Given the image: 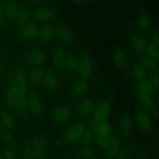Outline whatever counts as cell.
<instances>
[{"label":"cell","mask_w":159,"mask_h":159,"mask_svg":"<svg viewBox=\"0 0 159 159\" xmlns=\"http://www.w3.org/2000/svg\"><path fill=\"white\" fill-rule=\"evenodd\" d=\"M9 24L5 16L2 1L0 0V29L7 28Z\"/></svg>","instance_id":"obj_35"},{"label":"cell","mask_w":159,"mask_h":159,"mask_svg":"<svg viewBox=\"0 0 159 159\" xmlns=\"http://www.w3.org/2000/svg\"><path fill=\"white\" fill-rule=\"evenodd\" d=\"M7 51L5 49H0V83L3 80L7 70L6 58Z\"/></svg>","instance_id":"obj_30"},{"label":"cell","mask_w":159,"mask_h":159,"mask_svg":"<svg viewBox=\"0 0 159 159\" xmlns=\"http://www.w3.org/2000/svg\"><path fill=\"white\" fill-rule=\"evenodd\" d=\"M110 111L109 100L104 99L100 101L94 109L91 127L98 145L106 152L111 136L109 122Z\"/></svg>","instance_id":"obj_1"},{"label":"cell","mask_w":159,"mask_h":159,"mask_svg":"<svg viewBox=\"0 0 159 159\" xmlns=\"http://www.w3.org/2000/svg\"><path fill=\"white\" fill-rule=\"evenodd\" d=\"M61 14L58 5L50 1L47 3L35 7L31 12V20L37 23H51L55 18Z\"/></svg>","instance_id":"obj_5"},{"label":"cell","mask_w":159,"mask_h":159,"mask_svg":"<svg viewBox=\"0 0 159 159\" xmlns=\"http://www.w3.org/2000/svg\"><path fill=\"white\" fill-rule=\"evenodd\" d=\"M0 121L3 127L10 131L13 130L15 127L14 117L7 109H3L0 111Z\"/></svg>","instance_id":"obj_23"},{"label":"cell","mask_w":159,"mask_h":159,"mask_svg":"<svg viewBox=\"0 0 159 159\" xmlns=\"http://www.w3.org/2000/svg\"><path fill=\"white\" fill-rule=\"evenodd\" d=\"M22 59L26 66L41 67L45 63L47 56L45 52L41 48L27 47L25 48Z\"/></svg>","instance_id":"obj_6"},{"label":"cell","mask_w":159,"mask_h":159,"mask_svg":"<svg viewBox=\"0 0 159 159\" xmlns=\"http://www.w3.org/2000/svg\"><path fill=\"white\" fill-rule=\"evenodd\" d=\"M0 137L6 144L11 147H14L15 143L12 135L10 131L4 128L3 126L1 130Z\"/></svg>","instance_id":"obj_32"},{"label":"cell","mask_w":159,"mask_h":159,"mask_svg":"<svg viewBox=\"0 0 159 159\" xmlns=\"http://www.w3.org/2000/svg\"><path fill=\"white\" fill-rule=\"evenodd\" d=\"M132 120L130 114L128 112H124L121 115L120 120L121 132L124 136L128 135L132 126Z\"/></svg>","instance_id":"obj_27"},{"label":"cell","mask_w":159,"mask_h":159,"mask_svg":"<svg viewBox=\"0 0 159 159\" xmlns=\"http://www.w3.org/2000/svg\"><path fill=\"white\" fill-rule=\"evenodd\" d=\"M102 54L110 58L128 85L133 89L130 70L133 61V51L127 35L120 43L107 49Z\"/></svg>","instance_id":"obj_2"},{"label":"cell","mask_w":159,"mask_h":159,"mask_svg":"<svg viewBox=\"0 0 159 159\" xmlns=\"http://www.w3.org/2000/svg\"><path fill=\"white\" fill-rule=\"evenodd\" d=\"M55 35L64 43H68L72 40L73 34L71 28L60 14L52 22Z\"/></svg>","instance_id":"obj_11"},{"label":"cell","mask_w":159,"mask_h":159,"mask_svg":"<svg viewBox=\"0 0 159 159\" xmlns=\"http://www.w3.org/2000/svg\"><path fill=\"white\" fill-rule=\"evenodd\" d=\"M145 54L158 63V46L152 41L147 46Z\"/></svg>","instance_id":"obj_31"},{"label":"cell","mask_w":159,"mask_h":159,"mask_svg":"<svg viewBox=\"0 0 159 159\" xmlns=\"http://www.w3.org/2000/svg\"><path fill=\"white\" fill-rule=\"evenodd\" d=\"M89 86V83L88 81L82 78L77 79L70 87L69 94L73 99H79L85 94Z\"/></svg>","instance_id":"obj_17"},{"label":"cell","mask_w":159,"mask_h":159,"mask_svg":"<svg viewBox=\"0 0 159 159\" xmlns=\"http://www.w3.org/2000/svg\"><path fill=\"white\" fill-rule=\"evenodd\" d=\"M87 129L85 123L80 121L67 128L55 142L57 147L72 144L80 140Z\"/></svg>","instance_id":"obj_4"},{"label":"cell","mask_w":159,"mask_h":159,"mask_svg":"<svg viewBox=\"0 0 159 159\" xmlns=\"http://www.w3.org/2000/svg\"><path fill=\"white\" fill-rule=\"evenodd\" d=\"M22 156L24 158H35L34 152L30 143L26 144L24 147Z\"/></svg>","instance_id":"obj_36"},{"label":"cell","mask_w":159,"mask_h":159,"mask_svg":"<svg viewBox=\"0 0 159 159\" xmlns=\"http://www.w3.org/2000/svg\"><path fill=\"white\" fill-rule=\"evenodd\" d=\"M30 143L33 150L35 158H43L48 157L49 143L45 134L40 133L37 134Z\"/></svg>","instance_id":"obj_12"},{"label":"cell","mask_w":159,"mask_h":159,"mask_svg":"<svg viewBox=\"0 0 159 159\" xmlns=\"http://www.w3.org/2000/svg\"><path fill=\"white\" fill-rule=\"evenodd\" d=\"M41 83L43 90L48 94H54L58 91V78L55 71L51 68H48L44 70Z\"/></svg>","instance_id":"obj_13"},{"label":"cell","mask_w":159,"mask_h":159,"mask_svg":"<svg viewBox=\"0 0 159 159\" xmlns=\"http://www.w3.org/2000/svg\"><path fill=\"white\" fill-rule=\"evenodd\" d=\"M0 158H4L3 154L0 152Z\"/></svg>","instance_id":"obj_42"},{"label":"cell","mask_w":159,"mask_h":159,"mask_svg":"<svg viewBox=\"0 0 159 159\" xmlns=\"http://www.w3.org/2000/svg\"><path fill=\"white\" fill-rule=\"evenodd\" d=\"M64 49L62 46H58L53 49L52 54V61L57 72L62 74L65 70L66 57Z\"/></svg>","instance_id":"obj_16"},{"label":"cell","mask_w":159,"mask_h":159,"mask_svg":"<svg viewBox=\"0 0 159 159\" xmlns=\"http://www.w3.org/2000/svg\"><path fill=\"white\" fill-rule=\"evenodd\" d=\"M153 87L155 91H158V72H152L146 79Z\"/></svg>","instance_id":"obj_37"},{"label":"cell","mask_w":159,"mask_h":159,"mask_svg":"<svg viewBox=\"0 0 159 159\" xmlns=\"http://www.w3.org/2000/svg\"><path fill=\"white\" fill-rule=\"evenodd\" d=\"M5 16L9 23L15 21L19 8L18 0H2Z\"/></svg>","instance_id":"obj_20"},{"label":"cell","mask_w":159,"mask_h":159,"mask_svg":"<svg viewBox=\"0 0 159 159\" xmlns=\"http://www.w3.org/2000/svg\"><path fill=\"white\" fill-rule=\"evenodd\" d=\"M133 59L130 70V76L133 84L146 79L152 73L147 70L139 61L137 54L133 51Z\"/></svg>","instance_id":"obj_15"},{"label":"cell","mask_w":159,"mask_h":159,"mask_svg":"<svg viewBox=\"0 0 159 159\" xmlns=\"http://www.w3.org/2000/svg\"><path fill=\"white\" fill-rule=\"evenodd\" d=\"M4 158H15L16 156L15 153L11 150L7 149L5 150L2 153Z\"/></svg>","instance_id":"obj_39"},{"label":"cell","mask_w":159,"mask_h":159,"mask_svg":"<svg viewBox=\"0 0 159 159\" xmlns=\"http://www.w3.org/2000/svg\"><path fill=\"white\" fill-rule=\"evenodd\" d=\"M137 125L140 129L145 133L151 132L152 124L148 114L143 110L137 109L135 113Z\"/></svg>","instance_id":"obj_19"},{"label":"cell","mask_w":159,"mask_h":159,"mask_svg":"<svg viewBox=\"0 0 159 159\" xmlns=\"http://www.w3.org/2000/svg\"><path fill=\"white\" fill-rule=\"evenodd\" d=\"M119 142L117 136H111L106 151L108 157H113L116 156L119 148Z\"/></svg>","instance_id":"obj_28"},{"label":"cell","mask_w":159,"mask_h":159,"mask_svg":"<svg viewBox=\"0 0 159 159\" xmlns=\"http://www.w3.org/2000/svg\"><path fill=\"white\" fill-rule=\"evenodd\" d=\"M50 116L54 124L59 126L67 124L70 120L72 116V110L67 105L60 104L52 109Z\"/></svg>","instance_id":"obj_10"},{"label":"cell","mask_w":159,"mask_h":159,"mask_svg":"<svg viewBox=\"0 0 159 159\" xmlns=\"http://www.w3.org/2000/svg\"><path fill=\"white\" fill-rule=\"evenodd\" d=\"M78 156L83 158H90L94 157V153L92 150L87 147H82L77 150Z\"/></svg>","instance_id":"obj_34"},{"label":"cell","mask_w":159,"mask_h":159,"mask_svg":"<svg viewBox=\"0 0 159 159\" xmlns=\"http://www.w3.org/2000/svg\"><path fill=\"white\" fill-rule=\"evenodd\" d=\"M2 126L0 121V134L1 130L2 129Z\"/></svg>","instance_id":"obj_41"},{"label":"cell","mask_w":159,"mask_h":159,"mask_svg":"<svg viewBox=\"0 0 159 159\" xmlns=\"http://www.w3.org/2000/svg\"><path fill=\"white\" fill-rule=\"evenodd\" d=\"M28 109L35 117L41 118L45 114L44 109L38 92L32 87L28 96Z\"/></svg>","instance_id":"obj_14"},{"label":"cell","mask_w":159,"mask_h":159,"mask_svg":"<svg viewBox=\"0 0 159 159\" xmlns=\"http://www.w3.org/2000/svg\"><path fill=\"white\" fill-rule=\"evenodd\" d=\"M25 66L28 80L30 85L32 87L39 85L42 82L44 71L41 67Z\"/></svg>","instance_id":"obj_21"},{"label":"cell","mask_w":159,"mask_h":159,"mask_svg":"<svg viewBox=\"0 0 159 159\" xmlns=\"http://www.w3.org/2000/svg\"><path fill=\"white\" fill-rule=\"evenodd\" d=\"M132 27L134 30L151 37L153 33L158 30L157 27L155 25L145 10L140 11Z\"/></svg>","instance_id":"obj_8"},{"label":"cell","mask_w":159,"mask_h":159,"mask_svg":"<svg viewBox=\"0 0 159 159\" xmlns=\"http://www.w3.org/2000/svg\"><path fill=\"white\" fill-rule=\"evenodd\" d=\"M28 1L32 6L37 7L47 3L51 1V0H28Z\"/></svg>","instance_id":"obj_38"},{"label":"cell","mask_w":159,"mask_h":159,"mask_svg":"<svg viewBox=\"0 0 159 159\" xmlns=\"http://www.w3.org/2000/svg\"><path fill=\"white\" fill-rule=\"evenodd\" d=\"M94 102L90 98H86L82 100L78 103L76 110L77 114L83 117L88 115L94 107Z\"/></svg>","instance_id":"obj_22"},{"label":"cell","mask_w":159,"mask_h":159,"mask_svg":"<svg viewBox=\"0 0 159 159\" xmlns=\"http://www.w3.org/2000/svg\"><path fill=\"white\" fill-rule=\"evenodd\" d=\"M55 35L52 23L44 24L40 27L39 37L43 42L47 43L51 41Z\"/></svg>","instance_id":"obj_25"},{"label":"cell","mask_w":159,"mask_h":159,"mask_svg":"<svg viewBox=\"0 0 159 159\" xmlns=\"http://www.w3.org/2000/svg\"><path fill=\"white\" fill-rule=\"evenodd\" d=\"M31 12L27 6L22 4L19 7L14 23V30L19 29L28 24L31 20Z\"/></svg>","instance_id":"obj_18"},{"label":"cell","mask_w":159,"mask_h":159,"mask_svg":"<svg viewBox=\"0 0 159 159\" xmlns=\"http://www.w3.org/2000/svg\"><path fill=\"white\" fill-rule=\"evenodd\" d=\"M78 61L75 56L69 54L66 56L65 70L69 73L73 74L77 71Z\"/></svg>","instance_id":"obj_29"},{"label":"cell","mask_w":159,"mask_h":159,"mask_svg":"<svg viewBox=\"0 0 159 159\" xmlns=\"http://www.w3.org/2000/svg\"><path fill=\"white\" fill-rule=\"evenodd\" d=\"M92 131L91 127L87 128L81 140V144L83 147H87L90 144L92 138Z\"/></svg>","instance_id":"obj_33"},{"label":"cell","mask_w":159,"mask_h":159,"mask_svg":"<svg viewBox=\"0 0 159 159\" xmlns=\"http://www.w3.org/2000/svg\"><path fill=\"white\" fill-rule=\"evenodd\" d=\"M127 35L133 51L137 55L145 53L147 46L152 42L151 36L134 30L132 27Z\"/></svg>","instance_id":"obj_7"},{"label":"cell","mask_w":159,"mask_h":159,"mask_svg":"<svg viewBox=\"0 0 159 159\" xmlns=\"http://www.w3.org/2000/svg\"><path fill=\"white\" fill-rule=\"evenodd\" d=\"M137 56L142 64L147 70L152 72H158V63L154 60L145 53Z\"/></svg>","instance_id":"obj_26"},{"label":"cell","mask_w":159,"mask_h":159,"mask_svg":"<svg viewBox=\"0 0 159 159\" xmlns=\"http://www.w3.org/2000/svg\"><path fill=\"white\" fill-rule=\"evenodd\" d=\"M77 71L81 78L88 81H95L101 85H107L111 82L92 57L86 52L80 56Z\"/></svg>","instance_id":"obj_3"},{"label":"cell","mask_w":159,"mask_h":159,"mask_svg":"<svg viewBox=\"0 0 159 159\" xmlns=\"http://www.w3.org/2000/svg\"><path fill=\"white\" fill-rule=\"evenodd\" d=\"M76 4H85L90 3L95 0H66Z\"/></svg>","instance_id":"obj_40"},{"label":"cell","mask_w":159,"mask_h":159,"mask_svg":"<svg viewBox=\"0 0 159 159\" xmlns=\"http://www.w3.org/2000/svg\"><path fill=\"white\" fill-rule=\"evenodd\" d=\"M40 27L31 20L22 27L14 30V36L20 43H25L33 41L39 36Z\"/></svg>","instance_id":"obj_9"},{"label":"cell","mask_w":159,"mask_h":159,"mask_svg":"<svg viewBox=\"0 0 159 159\" xmlns=\"http://www.w3.org/2000/svg\"><path fill=\"white\" fill-rule=\"evenodd\" d=\"M3 86V96L7 105L15 111H19L15 95L11 89L4 82Z\"/></svg>","instance_id":"obj_24"}]
</instances>
